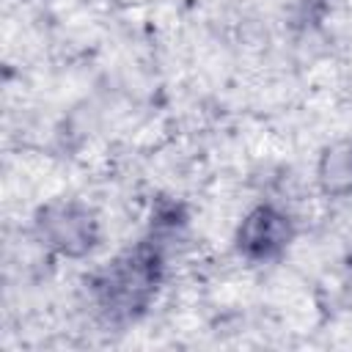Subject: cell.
<instances>
[{
	"label": "cell",
	"instance_id": "1",
	"mask_svg": "<svg viewBox=\"0 0 352 352\" xmlns=\"http://www.w3.org/2000/svg\"><path fill=\"white\" fill-rule=\"evenodd\" d=\"M289 239L286 220L272 209H256L239 228V248L253 258L275 256Z\"/></svg>",
	"mask_w": 352,
	"mask_h": 352
}]
</instances>
